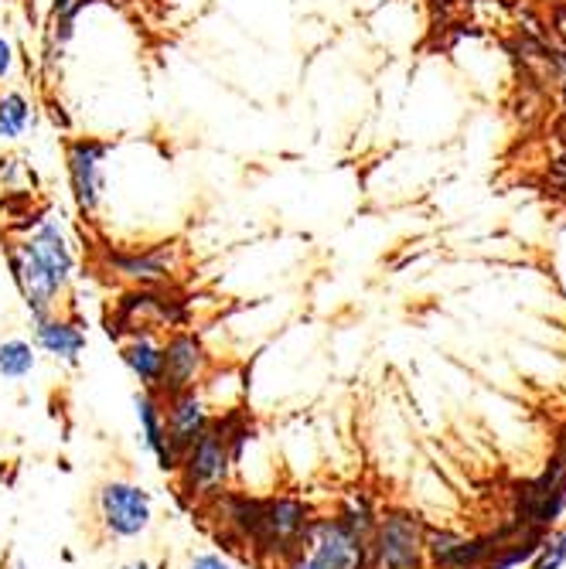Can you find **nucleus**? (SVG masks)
Returning a JSON list of instances; mask_svg holds the SVG:
<instances>
[{
  "label": "nucleus",
  "instance_id": "20",
  "mask_svg": "<svg viewBox=\"0 0 566 569\" xmlns=\"http://www.w3.org/2000/svg\"><path fill=\"white\" fill-rule=\"evenodd\" d=\"M566 562V532H559L556 539H549L536 559V569H559Z\"/></svg>",
  "mask_w": 566,
  "mask_h": 569
},
{
  "label": "nucleus",
  "instance_id": "21",
  "mask_svg": "<svg viewBox=\"0 0 566 569\" xmlns=\"http://www.w3.org/2000/svg\"><path fill=\"white\" fill-rule=\"evenodd\" d=\"M14 62H18V51H14L11 38H8V34H0V82H8V79H11Z\"/></svg>",
  "mask_w": 566,
  "mask_h": 569
},
{
  "label": "nucleus",
  "instance_id": "2",
  "mask_svg": "<svg viewBox=\"0 0 566 569\" xmlns=\"http://www.w3.org/2000/svg\"><path fill=\"white\" fill-rule=\"evenodd\" d=\"M232 463H236L232 430L226 420H212V427L181 453L178 463L181 488L191 498H219L229 485Z\"/></svg>",
  "mask_w": 566,
  "mask_h": 569
},
{
  "label": "nucleus",
  "instance_id": "24",
  "mask_svg": "<svg viewBox=\"0 0 566 569\" xmlns=\"http://www.w3.org/2000/svg\"><path fill=\"white\" fill-rule=\"evenodd\" d=\"M559 140H563V153H559V161H556V178H559V184L566 191V120L559 127Z\"/></svg>",
  "mask_w": 566,
  "mask_h": 569
},
{
  "label": "nucleus",
  "instance_id": "13",
  "mask_svg": "<svg viewBox=\"0 0 566 569\" xmlns=\"http://www.w3.org/2000/svg\"><path fill=\"white\" fill-rule=\"evenodd\" d=\"M133 412H137V427H140V440L143 447L153 453L161 471H178L181 463V453L171 447L168 440V427H165V406H161V396L153 389H140L133 396Z\"/></svg>",
  "mask_w": 566,
  "mask_h": 569
},
{
  "label": "nucleus",
  "instance_id": "5",
  "mask_svg": "<svg viewBox=\"0 0 566 569\" xmlns=\"http://www.w3.org/2000/svg\"><path fill=\"white\" fill-rule=\"evenodd\" d=\"M99 526L113 539H137L153 522V501L133 481H107L96 491Z\"/></svg>",
  "mask_w": 566,
  "mask_h": 569
},
{
  "label": "nucleus",
  "instance_id": "23",
  "mask_svg": "<svg viewBox=\"0 0 566 569\" xmlns=\"http://www.w3.org/2000/svg\"><path fill=\"white\" fill-rule=\"evenodd\" d=\"M284 569H321V566H318L311 556H307V552L300 549V552H294V556L287 559V566H284Z\"/></svg>",
  "mask_w": 566,
  "mask_h": 569
},
{
  "label": "nucleus",
  "instance_id": "10",
  "mask_svg": "<svg viewBox=\"0 0 566 569\" xmlns=\"http://www.w3.org/2000/svg\"><path fill=\"white\" fill-rule=\"evenodd\" d=\"M205 376H209V351H205L201 338L195 331H175L165 341V369L153 392L171 396V392L198 389Z\"/></svg>",
  "mask_w": 566,
  "mask_h": 569
},
{
  "label": "nucleus",
  "instance_id": "16",
  "mask_svg": "<svg viewBox=\"0 0 566 569\" xmlns=\"http://www.w3.org/2000/svg\"><path fill=\"white\" fill-rule=\"evenodd\" d=\"M427 552L434 556V562L440 569H468V566H478L485 559V549L478 542H465L457 536H447V532H437L427 539Z\"/></svg>",
  "mask_w": 566,
  "mask_h": 569
},
{
  "label": "nucleus",
  "instance_id": "19",
  "mask_svg": "<svg viewBox=\"0 0 566 569\" xmlns=\"http://www.w3.org/2000/svg\"><path fill=\"white\" fill-rule=\"evenodd\" d=\"M92 4V0H56L51 4V48H66L79 14Z\"/></svg>",
  "mask_w": 566,
  "mask_h": 569
},
{
  "label": "nucleus",
  "instance_id": "1",
  "mask_svg": "<svg viewBox=\"0 0 566 569\" xmlns=\"http://www.w3.org/2000/svg\"><path fill=\"white\" fill-rule=\"evenodd\" d=\"M229 522H236L242 536L256 542V549L290 559L294 552L304 549L307 526L315 519L307 505L297 498H270V501L236 498V511L229 515Z\"/></svg>",
  "mask_w": 566,
  "mask_h": 569
},
{
  "label": "nucleus",
  "instance_id": "9",
  "mask_svg": "<svg viewBox=\"0 0 566 569\" xmlns=\"http://www.w3.org/2000/svg\"><path fill=\"white\" fill-rule=\"evenodd\" d=\"M8 267H11V277H14V287H18L24 307L31 310V318L41 321L48 315H56L62 290L51 283L48 270L41 267L34 249L28 246V239H18L8 246Z\"/></svg>",
  "mask_w": 566,
  "mask_h": 569
},
{
  "label": "nucleus",
  "instance_id": "15",
  "mask_svg": "<svg viewBox=\"0 0 566 569\" xmlns=\"http://www.w3.org/2000/svg\"><path fill=\"white\" fill-rule=\"evenodd\" d=\"M120 355H123V366L140 382V389H158L161 369H165V341H158L150 331H140V335H130V341H123Z\"/></svg>",
  "mask_w": 566,
  "mask_h": 569
},
{
  "label": "nucleus",
  "instance_id": "22",
  "mask_svg": "<svg viewBox=\"0 0 566 569\" xmlns=\"http://www.w3.org/2000/svg\"><path fill=\"white\" fill-rule=\"evenodd\" d=\"M188 569H236V566L219 552H198L188 559Z\"/></svg>",
  "mask_w": 566,
  "mask_h": 569
},
{
  "label": "nucleus",
  "instance_id": "7",
  "mask_svg": "<svg viewBox=\"0 0 566 569\" xmlns=\"http://www.w3.org/2000/svg\"><path fill=\"white\" fill-rule=\"evenodd\" d=\"M304 552L321 569H369V539L341 519H315L304 536Z\"/></svg>",
  "mask_w": 566,
  "mask_h": 569
},
{
  "label": "nucleus",
  "instance_id": "3",
  "mask_svg": "<svg viewBox=\"0 0 566 569\" xmlns=\"http://www.w3.org/2000/svg\"><path fill=\"white\" fill-rule=\"evenodd\" d=\"M427 552L424 526L414 515H386L376 519L369 536V569H420Z\"/></svg>",
  "mask_w": 566,
  "mask_h": 569
},
{
  "label": "nucleus",
  "instance_id": "6",
  "mask_svg": "<svg viewBox=\"0 0 566 569\" xmlns=\"http://www.w3.org/2000/svg\"><path fill=\"white\" fill-rule=\"evenodd\" d=\"M185 321V300L171 287H133L117 300V335L178 328Z\"/></svg>",
  "mask_w": 566,
  "mask_h": 569
},
{
  "label": "nucleus",
  "instance_id": "4",
  "mask_svg": "<svg viewBox=\"0 0 566 569\" xmlns=\"http://www.w3.org/2000/svg\"><path fill=\"white\" fill-rule=\"evenodd\" d=\"M102 267L133 287H171L181 267V246L153 242L137 249H102Z\"/></svg>",
  "mask_w": 566,
  "mask_h": 569
},
{
  "label": "nucleus",
  "instance_id": "17",
  "mask_svg": "<svg viewBox=\"0 0 566 569\" xmlns=\"http://www.w3.org/2000/svg\"><path fill=\"white\" fill-rule=\"evenodd\" d=\"M34 127V107L24 92L0 96V140H21Z\"/></svg>",
  "mask_w": 566,
  "mask_h": 569
},
{
  "label": "nucleus",
  "instance_id": "12",
  "mask_svg": "<svg viewBox=\"0 0 566 569\" xmlns=\"http://www.w3.org/2000/svg\"><path fill=\"white\" fill-rule=\"evenodd\" d=\"M24 239L34 249L41 267L48 270L51 283H56L66 293L69 283H72V277H76V252H72L62 226L56 219H31V229H28Z\"/></svg>",
  "mask_w": 566,
  "mask_h": 569
},
{
  "label": "nucleus",
  "instance_id": "8",
  "mask_svg": "<svg viewBox=\"0 0 566 569\" xmlns=\"http://www.w3.org/2000/svg\"><path fill=\"white\" fill-rule=\"evenodd\" d=\"M110 143L92 140V137H76L66 147V171H69V188L76 198V209L82 216H96L102 201V161H107Z\"/></svg>",
  "mask_w": 566,
  "mask_h": 569
},
{
  "label": "nucleus",
  "instance_id": "11",
  "mask_svg": "<svg viewBox=\"0 0 566 569\" xmlns=\"http://www.w3.org/2000/svg\"><path fill=\"white\" fill-rule=\"evenodd\" d=\"M165 406V427H168V440L178 453H185L205 430L212 427V409L209 399H205L198 389H185V392H171L161 396Z\"/></svg>",
  "mask_w": 566,
  "mask_h": 569
},
{
  "label": "nucleus",
  "instance_id": "14",
  "mask_svg": "<svg viewBox=\"0 0 566 569\" xmlns=\"http://www.w3.org/2000/svg\"><path fill=\"white\" fill-rule=\"evenodd\" d=\"M34 345L51 355L56 361H66V366H76L79 355L86 351V331L76 318H59V315H48L38 321L34 328Z\"/></svg>",
  "mask_w": 566,
  "mask_h": 569
},
{
  "label": "nucleus",
  "instance_id": "25",
  "mask_svg": "<svg viewBox=\"0 0 566 569\" xmlns=\"http://www.w3.org/2000/svg\"><path fill=\"white\" fill-rule=\"evenodd\" d=\"M120 569H150V566H147L143 559H133V562H123Z\"/></svg>",
  "mask_w": 566,
  "mask_h": 569
},
{
  "label": "nucleus",
  "instance_id": "18",
  "mask_svg": "<svg viewBox=\"0 0 566 569\" xmlns=\"http://www.w3.org/2000/svg\"><path fill=\"white\" fill-rule=\"evenodd\" d=\"M38 366V351L31 341L24 338H8L0 341V379L8 382H18V379H28Z\"/></svg>",
  "mask_w": 566,
  "mask_h": 569
}]
</instances>
